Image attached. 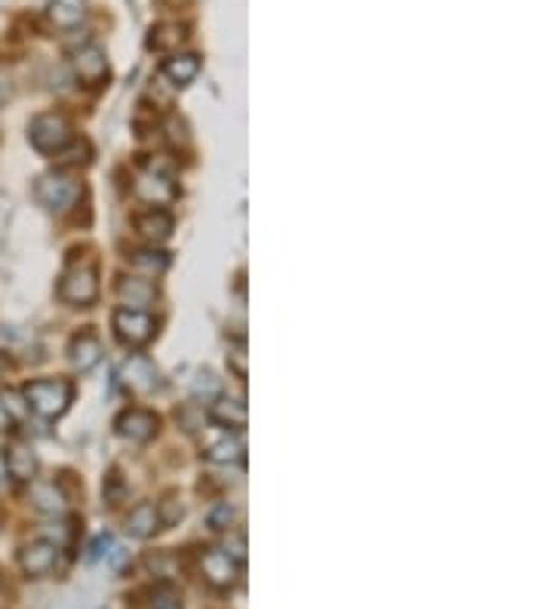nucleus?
Returning a JSON list of instances; mask_svg holds the SVG:
<instances>
[{
	"label": "nucleus",
	"mask_w": 553,
	"mask_h": 609,
	"mask_svg": "<svg viewBox=\"0 0 553 609\" xmlns=\"http://www.w3.org/2000/svg\"><path fill=\"white\" fill-rule=\"evenodd\" d=\"M22 401L43 419H56L72 403V382L68 379H37L22 388Z\"/></svg>",
	"instance_id": "nucleus-1"
},
{
	"label": "nucleus",
	"mask_w": 553,
	"mask_h": 609,
	"mask_svg": "<svg viewBox=\"0 0 553 609\" xmlns=\"http://www.w3.org/2000/svg\"><path fill=\"white\" fill-rule=\"evenodd\" d=\"M28 136H31V145H34L37 151L56 154V151H65V148L72 145V123H68L62 114H41V117L31 121Z\"/></svg>",
	"instance_id": "nucleus-2"
},
{
	"label": "nucleus",
	"mask_w": 553,
	"mask_h": 609,
	"mask_svg": "<svg viewBox=\"0 0 553 609\" xmlns=\"http://www.w3.org/2000/svg\"><path fill=\"white\" fill-rule=\"evenodd\" d=\"M34 194L46 209H52V213H65V209H72L74 200L81 198V188H77L74 179H68L65 173H46V176L37 179Z\"/></svg>",
	"instance_id": "nucleus-3"
},
{
	"label": "nucleus",
	"mask_w": 553,
	"mask_h": 609,
	"mask_svg": "<svg viewBox=\"0 0 553 609\" xmlns=\"http://www.w3.org/2000/svg\"><path fill=\"white\" fill-rule=\"evenodd\" d=\"M59 293H62V299L72 302V304L96 302V295H99L96 268H92V265H72V268L65 271V277H62Z\"/></svg>",
	"instance_id": "nucleus-4"
},
{
	"label": "nucleus",
	"mask_w": 553,
	"mask_h": 609,
	"mask_svg": "<svg viewBox=\"0 0 553 609\" xmlns=\"http://www.w3.org/2000/svg\"><path fill=\"white\" fill-rule=\"evenodd\" d=\"M200 573L213 588H231L240 575V564L224 548H206L200 554Z\"/></svg>",
	"instance_id": "nucleus-5"
},
{
	"label": "nucleus",
	"mask_w": 553,
	"mask_h": 609,
	"mask_svg": "<svg viewBox=\"0 0 553 609\" xmlns=\"http://www.w3.org/2000/svg\"><path fill=\"white\" fill-rule=\"evenodd\" d=\"M114 330H117V335H120L123 342H127V345L138 348V345H145V342L154 335V320L148 317L145 311L123 308V311H117V314H114Z\"/></svg>",
	"instance_id": "nucleus-6"
},
{
	"label": "nucleus",
	"mask_w": 553,
	"mask_h": 609,
	"mask_svg": "<svg viewBox=\"0 0 553 609\" xmlns=\"http://www.w3.org/2000/svg\"><path fill=\"white\" fill-rule=\"evenodd\" d=\"M59 560V545L52 542H31L22 548L19 554V566L25 569V575H31V579H41V575H50L52 566H56Z\"/></svg>",
	"instance_id": "nucleus-7"
},
{
	"label": "nucleus",
	"mask_w": 553,
	"mask_h": 609,
	"mask_svg": "<svg viewBox=\"0 0 553 609\" xmlns=\"http://www.w3.org/2000/svg\"><path fill=\"white\" fill-rule=\"evenodd\" d=\"M120 376H123V382H127V388H132V392H138V394H148V392H154V388L160 385L154 363L148 361V357H142V354H132L129 361L123 363Z\"/></svg>",
	"instance_id": "nucleus-8"
},
{
	"label": "nucleus",
	"mask_w": 553,
	"mask_h": 609,
	"mask_svg": "<svg viewBox=\"0 0 553 609\" xmlns=\"http://www.w3.org/2000/svg\"><path fill=\"white\" fill-rule=\"evenodd\" d=\"M4 465H6V474L15 478V480H31L37 474L34 450H31L28 443H22V440H13L10 447L4 450Z\"/></svg>",
	"instance_id": "nucleus-9"
},
{
	"label": "nucleus",
	"mask_w": 553,
	"mask_h": 609,
	"mask_svg": "<svg viewBox=\"0 0 553 609\" xmlns=\"http://www.w3.org/2000/svg\"><path fill=\"white\" fill-rule=\"evenodd\" d=\"M74 72L81 74V81L99 83V81H102V77L108 74V59H105V53L99 50V46H92V44L81 46V50L74 53Z\"/></svg>",
	"instance_id": "nucleus-10"
},
{
	"label": "nucleus",
	"mask_w": 553,
	"mask_h": 609,
	"mask_svg": "<svg viewBox=\"0 0 553 609\" xmlns=\"http://www.w3.org/2000/svg\"><path fill=\"white\" fill-rule=\"evenodd\" d=\"M117 431L136 443H145V440H151L154 431H157V419H154L148 410H129V412H123L120 421H117Z\"/></svg>",
	"instance_id": "nucleus-11"
},
{
	"label": "nucleus",
	"mask_w": 553,
	"mask_h": 609,
	"mask_svg": "<svg viewBox=\"0 0 553 609\" xmlns=\"http://www.w3.org/2000/svg\"><path fill=\"white\" fill-rule=\"evenodd\" d=\"M136 194L148 203H154V207H160V203H169L176 198V188L169 179H163L157 169H151V173H142L136 179Z\"/></svg>",
	"instance_id": "nucleus-12"
},
{
	"label": "nucleus",
	"mask_w": 553,
	"mask_h": 609,
	"mask_svg": "<svg viewBox=\"0 0 553 609\" xmlns=\"http://www.w3.org/2000/svg\"><path fill=\"white\" fill-rule=\"evenodd\" d=\"M46 15H50L52 25L62 31L77 28L83 19H87V0H52Z\"/></svg>",
	"instance_id": "nucleus-13"
},
{
	"label": "nucleus",
	"mask_w": 553,
	"mask_h": 609,
	"mask_svg": "<svg viewBox=\"0 0 553 609\" xmlns=\"http://www.w3.org/2000/svg\"><path fill=\"white\" fill-rule=\"evenodd\" d=\"M136 231L145 240H151V244H160L173 231V218H169V213H163V209H148V213L136 218Z\"/></svg>",
	"instance_id": "nucleus-14"
},
{
	"label": "nucleus",
	"mask_w": 553,
	"mask_h": 609,
	"mask_svg": "<svg viewBox=\"0 0 553 609\" xmlns=\"http://www.w3.org/2000/svg\"><path fill=\"white\" fill-rule=\"evenodd\" d=\"M154 295H157V290H154V284H151V280H145V277H127L120 284V299H123V304H127L129 311L148 308V304L154 302Z\"/></svg>",
	"instance_id": "nucleus-15"
},
{
	"label": "nucleus",
	"mask_w": 553,
	"mask_h": 609,
	"mask_svg": "<svg viewBox=\"0 0 553 609\" xmlns=\"http://www.w3.org/2000/svg\"><path fill=\"white\" fill-rule=\"evenodd\" d=\"M157 527H160L157 508L148 505V502L136 505V508H132V511H129V517H127V533H129L132 538H148Z\"/></svg>",
	"instance_id": "nucleus-16"
},
{
	"label": "nucleus",
	"mask_w": 553,
	"mask_h": 609,
	"mask_svg": "<svg viewBox=\"0 0 553 609\" xmlns=\"http://www.w3.org/2000/svg\"><path fill=\"white\" fill-rule=\"evenodd\" d=\"M243 437L240 434H224L222 440H215V443H209V450H206V459L209 462H215V465H231V462H240L243 459Z\"/></svg>",
	"instance_id": "nucleus-17"
},
{
	"label": "nucleus",
	"mask_w": 553,
	"mask_h": 609,
	"mask_svg": "<svg viewBox=\"0 0 553 609\" xmlns=\"http://www.w3.org/2000/svg\"><path fill=\"white\" fill-rule=\"evenodd\" d=\"M31 502H34L37 511H43V514L65 511V496H62L56 489V483H50V480H37L34 487H31Z\"/></svg>",
	"instance_id": "nucleus-18"
},
{
	"label": "nucleus",
	"mask_w": 553,
	"mask_h": 609,
	"mask_svg": "<svg viewBox=\"0 0 553 609\" xmlns=\"http://www.w3.org/2000/svg\"><path fill=\"white\" fill-rule=\"evenodd\" d=\"M99 357H102V345H99V339H92V335H81V339H74V345H72L74 370L90 372L92 366L99 363Z\"/></svg>",
	"instance_id": "nucleus-19"
},
{
	"label": "nucleus",
	"mask_w": 553,
	"mask_h": 609,
	"mask_svg": "<svg viewBox=\"0 0 553 609\" xmlns=\"http://www.w3.org/2000/svg\"><path fill=\"white\" fill-rule=\"evenodd\" d=\"M197 72H200V59H197V56H191V53H185V56L167 59V65H163V74H167L173 83H178V87L191 83L194 77H197Z\"/></svg>",
	"instance_id": "nucleus-20"
},
{
	"label": "nucleus",
	"mask_w": 553,
	"mask_h": 609,
	"mask_svg": "<svg viewBox=\"0 0 553 609\" xmlns=\"http://www.w3.org/2000/svg\"><path fill=\"white\" fill-rule=\"evenodd\" d=\"M213 416L219 419L222 425H228V428H234V431H240V428L246 425V403L243 401H231V397H215Z\"/></svg>",
	"instance_id": "nucleus-21"
},
{
	"label": "nucleus",
	"mask_w": 553,
	"mask_h": 609,
	"mask_svg": "<svg viewBox=\"0 0 553 609\" xmlns=\"http://www.w3.org/2000/svg\"><path fill=\"white\" fill-rule=\"evenodd\" d=\"M167 253H160V249H138V253H132V271H138L142 277H157L167 271Z\"/></svg>",
	"instance_id": "nucleus-22"
},
{
	"label": "nucleus",
	"mask_w": 553,
	"mask_h": 609,
	"mask_svg": "<svg viewBox=\"0 0 553 609\" xmlns=\"http://www.w3.org/2000/svg\"><path fill=\"white\" fill-rule=\"evenodd\" d=\"M182 37H185V31L176 25V22H163V25H157L151 31V50H160V53H167V50H176L178 44H182Z\"/></svg>",
	"instance_id": "nucleus-23"
},
{
	"label": "nucleus",
	"mask_w": 553,
	"mask_h": 609,
	"mask_svg": "<svg viewBox=\"0 0 553 609\" xmlns=\"http://www.w3.org/2000/svg\"><path fill=\"white\" fill-rule=\"evenodd\" d=\"M191 392H194V397H204V401H215V397L222 394V385H219V379H215L213 372H197V379H194Z\"/></svg>",
	"instance_id": "nucleus-24"
},
{
	"label": "nucleus",
	"mask_w": 553,
	"mask_h": 609,
	"mask_svg": "<svg viewBox=\"0 0 553 609\" xmlns=\"http://www.w3.org/2000/svg\"><path fill=\"white\" fill-rule=\"evenodd\" d=\"M148 606L151 609H182L178 606V594L169 585H157V588H151V594H148Z\"/></svg>",
	"instance_id": "nucleus-25"
},
{
	"label": "nucleus",
	"mask_w": 553,
	"mask_h": 609,
	"mask_svg": "<svg viewBox=\"0 0 553 609\" xmlns=\"http://www.w3.org/2000/svg\"><path fill=\"white\" fill-rule=\"evenodd\" d=\"M234 517H237V511L228 505V502H222L219 508H213V514H209V527L213 529H231V523H234Z\"/></svg>",
	"instance_id": "nucleus-26"
},
{
	"label": "nucleus",
	"mask_w": 553,
	"mask_h": 609,
	"mask_svg": "<svg viewBox=\"0 0 553 609\" xmlns=\"http://www.w3.org/2000/svg\"><path fill=\"white\" fill-rule=\"evenodd\" d=\"M185 508L182 502H176V498H167V502L157 505V517H160V527H173V523L182 517Z\"/></svg>",
	"instance_id": "nucleus-27"
},
{
	"label": "nucleus",
	"mask_w": 553,
	"mask_h": 609,
	"mask_svg": "<svg viewBox=\"0 0 553 609\" xmlns=\"http://www.w3.org/2000/svg\"><path fill=\"white\" fill-rule=\"evenodd\" d=\"M228 361H231V366H234V372H237V379H246V348L243 345H237L228 354Z\"/></svg>",
	"instance_id": "nucleus-28"
},
{
	"label": "nucleus",
	"mask_w": 553,
	"mask_h": 609,
	"mask_svg": "<svg viewBox=\"0 0 553 609\" xmlns=\"http://www.w3.org/2000/svg\"><path fill=\"white\" fill-rule=\"evenodd\" d=\"M108 548H111V536L108 533H102L96 538V542H92V548H90V557L96 560V557H102V554H108Z\"/></svg>",
	"instance_id": "nucleus-29"
},
{
	"label": "nucleus",
	"mask_w": 553,
	"mask_h": 609,
	"mask_svg": "<svg viewBox=\"0 0 553 609\" xmlns=\"http://www.w3.org/2000/svg\"><path fill=\"white\" fill-rule=\"evenodd\" d=\"M167 566L169 560L163 557V554H151V557H148V569H151L154 575H167Z\"/></svg>",
	"instance_id": "nucleus-30"
},
{
	"label": "nucleus",
	"mask_w": 553,
	"mask_h": 609,
	"mask_svg": "<svg viewBox=\"0 0 553 609\" xmlns=\"http://www.w3.org/2000/svg\"><path fill=\"white\" fill-rule=\"evenodd\" d=\"M4 403H6L4 410H6V416H10V419H13V416H22V412H25V410H22V406H19L22 401H19V397H15V394H6V397H4Z\"/></svg>",
	"instance_id": "nucleus-31"
},
{
	"label": "nucleus",
	"mask_w": 553,
	"mask_h": 609,
	"mask_svg": "<svg viewBox=\"0 0 553 609\" xmlns=\"http://www.w3.org/2000/svg\"><path fill=\"white\" fill-rule=\"evenodd\" d=\"M10 416H6V410H4V403H0V431H6V428H10Z\"/></svg>",
	"instance_id": "nucleus-32"
},
{
	"label": "nucleus",
	"mask_w": 553,
	"mask_h": 609,
	"mask_svg": "<svg viewBox=\"0 0 553 609\" xmlns=\"http://www.w3.org/2000/svg\"><path fill=\"white\" fill-rule=\"evenodd\" d=\"M4 478H6V465H4V456H0V483H4Z\"/></svg>",
	"instance_id": "nucleus-33"
}]
</instances>
